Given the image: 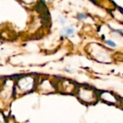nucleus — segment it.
Wrapping results in <instances>:
<instances>
[{"instance_id": "nucleus-1", "label": "nucleus", "mask_w": 123, "mask_h": 123, "mask_svg": "<svg viewBox=\"0 0 123 123\" xmlns=\"http://www.w3.org/2000/svg\"><path fill=\"white\" fill-rule=\"evenodd\" d=\"M79 99L89 104L94 103L97 102V95L95 92L89 88H86V87H82L80 88L79 90L78 93Z\"/></svg>"}, {"instance_id": "nucleus-2", "label": "nucleus", "mask_w": 123, "mask_h": 123, "mask_svg": "<svg viewBox=\"0 0 123 123\" xmlns=\"http://www.w3.org/2000/svg\"><path fill=\"white\" fill-rule=\"evenodd\" d=\"M100 97L104 102H106L107 103L115 104L117 102V98L110 92H103L100 94Z\"/></svg>"}, {"instance_id": "nucleus-3", "label": "nucleus", "mask_w": 123, "mask_h": 123, "mask_svg": "<svg viewBox=\"0 0 123 123\" xmlns=\"http://www.w3.org/2000/svg\"><path fill=\"white\" fill-rule=\"evenodd\" d=\"M63 35H64L65 36H68V35H71L74 33V29L72 27H67L66 28H64L62 31Z\"/></svg>"}, {"instance_id": "nucleus-4", "label": "nucleus", "mask_w": 123, "mask_h": 123, "mask_svg": "<svg viewBox=\"0 0 123 123\" xmlns=\"http://www.w3.org/2000/svg\"><path fill=\"white\" fill-rule=\"evenodd\" d=\"M106 44L110 46V47H112V48H115V47L117 46V44H116L114 41H112V40H106Z\"/></svg>"}, {"instance_id": "nucleus-5", "label": "nucleus", "mask_w": 123, "mask_h": 123, "mask_svg": "<svg viewBox=\"0 0 123 123\" xmlns=\"http://www.w3.org/2000/svg\"><path fill=\"white\" fill-rule=\"evenodd\" d=\"M86 18V15L85 14H78V19H84Z\"/></svg>"}]
</instances>
